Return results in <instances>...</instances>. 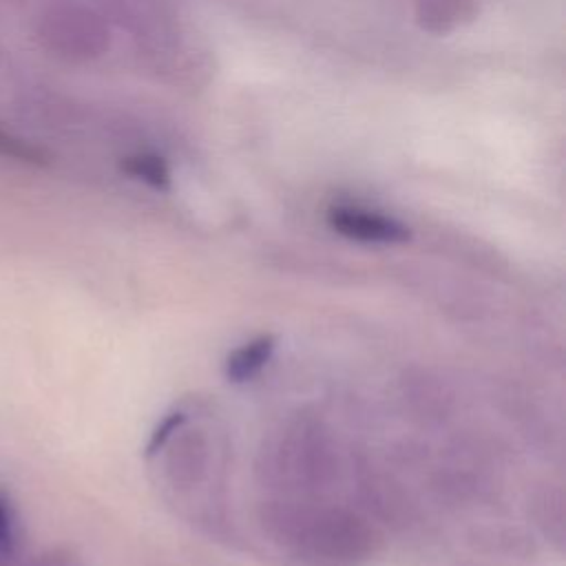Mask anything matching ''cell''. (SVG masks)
<instances>
[{
    "mask_svg": "<svg viewBox=\"0 0 566 566\" xmlns=\"http://www.w3.org/2000/svg\"><path fill=\"white\" fill-rule=\"evenodd\" d=\"M274 539L312 566H356L376 548L374 528L343 509L279 506L268 515Z\"/></svg>",
    "mask_w": 566,
    "mask_h": 566,
    "instance_id": "obj_1",
    "label": "cell"
},
{
    "mask_svg": "<svg viewBox=\"0 0 566 566\" xmlns=\"http://www.w3.org/2000/svg\"><path fill=\"white\" fill-rule=\"evenodd\" d=\"M327 223L334 232L358 243L394 245L411 239V230L400 219L376 212V210L356 208V206L329 208Z\"/></svg>",
    "mask_w": 566,
    "mask_h": 566,
    "instance_id": "obj_2",
    "label": "cell"
},
{
    "mask_svg": "<svg viewBox=\"0 0 566 566\" xmlns=\"http://www.w3.org/2000/svg\"><path fill=\"white\" fill-rule=\"evenodd\" d=\"M276 336L261 334L241 347H237L223 363V374L230 382H245L252 380L274 356Z\"/></svg>",
    "mask_w": 566,
    "mask_h": 566,
    "instance_id": "obj_3",
    "label": "cell"
},
{
    "mask_svg": "<svg viewBox=\"0 0 566 566\" xmlns=\"http://www.w3.org/2000/svg\"><path fill=\"white\" fill-rule=\"evenodd\" d=\"M475 0H416V18L431 33H447L471 20Z\"/></svg>",
    "mask_w": 566,
    "mask_h": 566,
    "instance_id": "obj_4",
    "label": "cell"
},
{
    "mask_svg": "<svg viewBox=\"0 0 566 566\" xmlns=\"http://www.w3.org/2000/svg\"><path fill=\"white\" fill-rule=\"evenodd\" d=\"M122 168L130 177L144 181V184H148L153 188H168V184H170V175H168L166 164L159 157H155V155H133V157H126Z\"/></svg>",
    "mask_w": 566,
    "mask_h": 566,
    "instance_id": "obj_5",
    "label": "cell"
},
{
    "mask_svg": "<svg viewBox=\"0 0 566 566\" xmlns=\"http://www.w3.org/2000/svg\"><path fill=\"white\" fill-rule=\"evenodd\" d=\"M186 422V411L184 409H172V411H168L161 420H159V424L153 429V433H150V438H148V442H146V455L150 458V455H155V453H159L166 444H168V440L179 431V427Z\"/></svg>",
    "mask_w": 566,
    "mask_h": 566,
    "instance_id": "obj_6",
    "label": "cell"
},
{
    "mask_svg": "<svg viewBox=\"0 0 566 566\" xmlns=\"http://www.w3.org/2000/svg\"><path fill=\"white\" fill-rule=\"evenodd\" d=\"M18 546V524L11 502L0 495V562H7Z\"/></svg>",
    "mask_w": 566,
    "mask_h": 566,
    "instance_id": "obj_7",
    "label": "cell"
},
{
    "mask_svg": "<svg viewBox=\"0 0 566 566\" xmlns=\"http://www.w3.org/2000/svg\"><path fill=\"white\" fill-rule=\"evenodd\" d=\"M0 155L11 157V159H20L27 164H44V153L31 144H27L24 139H18L13 135H7L0 130Z\"/></svg>",
    "mask_w": 566,
    "mask_h": 566,
    "instance_id": "obj_8",
    "label": "cell"
},
{
    "mask_svg": "<svg viewBox=\"0 0 566 566\" xmlns=\"http://www.w3.org/2000/svg\"><path fill=\"white\" fill-rule=\"evenodd\" d=\"M35 566H77V559L69 553H51V555H44Z\"/></svg>",
    "mask_w": 566,
    "mask_h": 566,
    "instance_id": "obj_9",
    "label": "cell"
}]
</instances>
